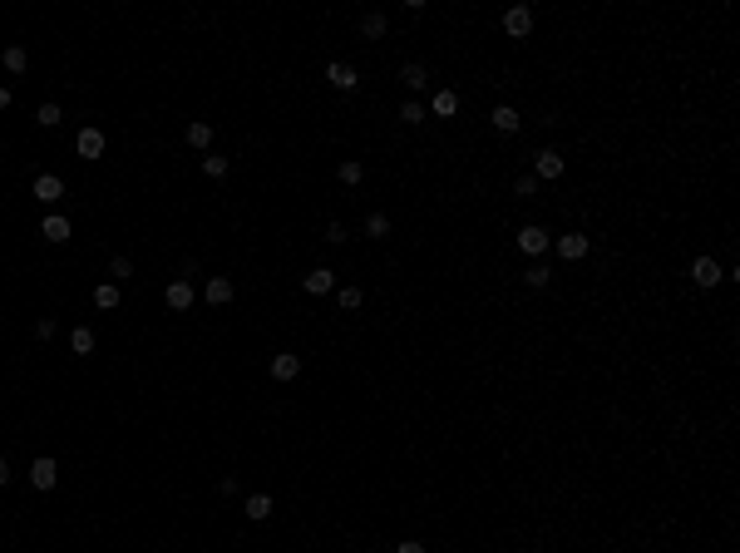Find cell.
Returning <instances> with one entry per match:
<instances>
[{
  "label": "cell",
  "mask_w": 740,
  "mask_h": 553,
  "mask_svg": "<svg viewBox=\"0 0 740 553\" xmlns=\"http://www.w3.org/2000/svg\"><path fill=\"white\" fill-rule=\"evenodd\" d=\"M519 247H524L529 257H543V252L553 247V232H548V227H538V222H529V227H519Z\"/></svg>",
  "instance_id": "obj_1"
},
{
  "label": "cell",
  "mask_w": 740,
  "mask_h": 553,
  "mask_svg": "<svg viewBox=\"0 0 740 553\" xmlns=\"http://www.w3.org/2000/svg\"><path fill=\"white\" fill-rule=\"evenodd\" d=\"M563 153H553V148H538L533 153V178H563Z\"/></svg>",
  "instance_id": "obj_2"
},
{
  "label": "cell",
  "mask_w": 740,
  "mask_h": 553,
  "mask_svg": "<svg viewBox=\"0 0 740 553\" xmlns=\"http://www.w3.org/2000/svg\"><path fill=\"white\" fill-rule=\"evenodd\" d=\"M691 282H696V287H721V282H726V272H721V262L696 257V262H691Z\"/></svg>",
  "instance_id": "obj_3"
},
{
  "label": "cell",
  "mask_w": 740,
  "mask_h": 553,
  "mask_svg": "<svg viewBox=\"0 0 740 553\" xmlns=\"http://www.w3.org/2000/svg\"><path fill=\"white\" fill-rule=\"evenodd\" d=\"M529 30H533V10H529V5H514V10H504V35L524 40Z\"/></svg>",
  "instance_id": "obj_4"
},
{
  "label": "cell",
  "mask_w": 740,
  "mask_h": 553,
  "mask_svg": "<svg viewBox=\"0 0 740 553\" xmlns=\"http://www.w3.org/2000/svg\"><path fill=\"white\" fill-rule=\"evenodd\" d=\"M55 479H60V464H55L50 454H40V459L30 464V484H35V489H55Z\"/></svg>",
  "instance_id": "obj_5"
},
{
  "label": "cell",
  "mask_w": 740,
  "mask_h": 553,
  "mask_svg": "<svg viewBox=\"0 0 740 553\" xmlns=\"http://www.w3.org/2000/svg\"><path fill=\"white\" fill-rule=\"evenodd\" d=\"M326 80H331V89H341V94H350V89L360 84V75H355L350 65H341V60H336V65H326Z\"/></svg>",
  "instance_id": "obj_6"
},
{
  "label": "cell",
  "mask_w": 740,
  "mask_h": 553,
  "mask_svg": "<svg viewBox=\"0 0 740 553\" xmlns=\"http://www.w3.org/2000/svg\"><path fill=\"white\" fill-rule=\"evenodd\" d=\"M74 153H79V158H104V133H99V128H79Z\"/></svg>",
  "instance_id": "obj_7"
},
{
  "label": "cell",
  "mask_w": 740,
  "mask_h": 553,
  "mask_svg": "<svg viewBox=\"0 0 740 553\" xmlns=\"http://www.w3.org/2000/svg\"><path fill=\"white\" fill-rule=\"evenodd\" d=\"M35 198H40V203H60V198H65V178H60V173H40V178H35Z\"/></svg>",
  "instance_id": "obj_8"
},
{
  "label": "cell",
  "mask_w": 740,
  "mask_h": 553,
  "mask_svg": "<svg viewBox=\"0 0 740 553\" xmlns=\"http://www.w3.org/2000/svg\"><path fill=\"white\" fill-rule=\"evenodd\" d=\"M558 257H563V262H582V257H587V237H582V232H563V237H558Z\"/></svg>",
  "instance_id": "obj_9"
},
{
  "label": "cell",
  "mask_w": 740,
  "mask_h": 553,
  "mask_svg": "<svg viewBox=\"0 0 740 553\" xmlns=\"http://www.w3.org/2000/svg\"><path fill=\"white\" fill-rule=\"evenodd\" d=\"M297 376H302V356L277 351V356H272V380H297Z\"/></svg>",
  "instance_id": "obj_10"
},
{
  "label": "cell",
  "mask_w": 740,
  "mask_h": 553,
  "mask_svg": "<svg viewBox=\"0 0 740 553\" xmlns=\"http://www.w3.org/2000/svg\"><path fill=\"white\" fill-rule=\"evenodd\" d=\"M331 287H336V277H331L326 267H316V272H307V277H302V292H307V297H326Z\"/></svg>",
  "instance_id": "obj_11"
},
{
  "label": "cell",
  "mask_w": 740,
  "mask_h": 553,
  "mask_svg": "<svg viewBox=\"0 0 740 553\" xmlns=\"http://www.w3.org/2000/svg\"><path fill=\"white\" fill-rule=\"evenodd\" d=\"M489 124H494L499 133H519V124H524V119H519V109H514V104H499V109L489 114Z\"/></svg>",
  "instance_id": "obj_12"
},
{
  "label": "cell",
  "mask_w": 740,
  "mask_h": 553,
  "mask_svg": "<svg viewBox=\"0 0 740 553\" xmlns=\"http://www.w3.org/2000/svg\"><path fill=\"white\" fill-rule=\"evenodd\" d=\"M40 237H45V242H70V218L50 213V218L40 222Z\"/></svg>",
  "instance_id": "obj_13"
},
{
  "label": "cell",
  "mask_w": 740,
  "mask_h": 553,
  "mask_svg": "<svg viewBox=\"0 0 740 553\" xmlns=\"http://www.w3.org/2000/svg\"><path fill=\"white\" fill-rule=\"evenodd\" d=\"M183 138H188V148H198V153H203V148H212V124H203V119H193Z\"/></svg>",
  "instance_id": "obj_14"
},
{
  "label": "cell",
  "mask_w": 740,
  "mask_h": 553,
  "mask_svg": "<svg viewBox=\"0 0 740 553\" xmlns=\"http://www.w3.org/2000/svg\"><path fill=\"white\" fill-rule=\"evenodd\" d=\"M168 307H173V312H188V307H193V282L178 277V282L168 287Z\"/></svg>",
  "instance_id": "obj_15"
},
{
  "label": "cell",
  "mask_w": 740,
  "mask_h": 553,
  "mask_svg": "<svg viewBox=\"0 0 740 553\" xmlns=\"http://www.w3.org/2000/svg\"><path fill=\"white\" fill-rule=\"evenodd\" d=\"M232 292H237V287H232V277H212V282H208V302H212V307H227V302H232Z\"/></svg>",
  "instance_id": "obj_16"
},
{
  "label": "cell",
  "mask_w": 740,
  "mask_h": 553,
  "mask_svg": "<svg viewBox=\"0 0 740 553\" xmlns=\"http://www.w3.org/2000/svg\"><path fill=\"white\" fill-rule=\"evenodd\" d=\"M247 519H252V524H267V519H272V494H252V499H247Z\"/></svg>",
  "instance_id": "obj_17"
},
{
  "label": "cell",
  "mask_w": 740,
  "mask_h": 553,
  "mask_svg": "<svg viewBox=\"0 0 740 553\" xmlns=\"http://www.w3.org/2000/svg\"><path fill=\"white\" fill-rule=\"evenodd\" d=\"M400 84H405V89H415V94H420L424 84H429V70H424V65H405V70H400Z\"/></svg>",
  "instance_id": "obj_18"
},
{
  "label": "cell",
  "mask_w": 740,
  "mask_h": 553,
  "mask_svg": "<svg viewBox=\"0 0 740 553\" xmlns=\"http://www.w3.org/2000/svg\"><path fill=\"white\" fill-rule=\"evenodd\" d=\"M385 30H390V25H385V15H380V10H370V15L360 20V35H365V40H385Z\"/></svg>",
  "instance_id": "obj_19"
},
{
  "label": "cell",
  "mask_w": 740,
  "mask_h": 553,
  "mask_svg": "<svg viewBox=\"0 0 740 553\" xmlns=\"http://www.w3.org/2000/svg\"><path fill=\"white\" fill-rule=\"evenodd\" d=\"M434 114H439V119H454V114H459V94H454V89H439V94H434Z\"/></svg>",
  "instance_id": "obj_20"
},
{
  "label": "cell",
  "mask_w": 740,
  "mask_h": 553,
  "mask_svg": "<svg viewBox=\"0 0 740 553\" xmlns=\"http://www.w3.org/2000/svg\"><path fill=\"white\" fill-rule=\"evenodd\" d=\"M70 351H74V356H89V351H94V332H89V327H74V332H70Z\"/></svg>",
  "instance_id": "obj_21"
},
{
  "label": "cell",
  "mask_w": 740,
  "mask_h": 553,
  "mask_svg": "<svg viewBox=\"0 0 740 553\" xmlns=\"http://www.w3.org/2000/svg\"><path fill=\"white\" fill-rule=\"evenodd\" d=\"M94 307H104V312H114V307H118V282H104V287H94Z\"/></svg>",
  "instance_id": "obj_22"
},
{
  "label": "cell",
  "mask_w": 740,
  "mask_h": 553,
  "mask_svg": "<svg viewBox=\"0 0 740 553\" xmlns=\"http://www.w3.org/2000/svg\"><path fill=\"white\" fill-rule=\"evenodd\" d=\"M524 282H529L533 292H543V287H548V282H553V272H548V267H543V262H533L529 272H524Z\"/></svg>",
  "instance_id": "obj_23"
},
{
  "label": "cell",
  "mask_w": 740,
  "mask_h": 553,
  "mask_svg": "<svg viewBox=\"0 0 740 553\" xmlns=\"http://www.w3.org/2000/svg\"><path fill=\"white\" fill-rule=\"evenodd\" d=\"M25 65H30V55H25V45H10V50H5V70H10V75H20Z\"/></svg>",
  "instance_id": "obj_24"
},
{
  "label": "cell",
  "mask_w": 740,
  "mask_h": 553,
  "mask_svg": "<svg viewBox=\"0 0 740 553\" xmlns=\"http://www.w3.org/2000/svg\"><path fill=\"white\" fill-rule=\"evenodd\" d=\"M336 178H341V183H350V188H355V183H360V178H365V168H360V163H355V158H346V163H341V168H336Z\"/></svg>",
  "instance_id": "obj_25"
},
{
  "label": "cell",
  "mask_w": 740,
  "mask_h": 553,
  "mask_svg": "<svg viewBox=\"0 0 740 553\" xmlns=\"http://www.w3.org/2000/svg\"><path fill=\"white\" fill-rule=\"evenodd\" d=\"M400 124H410V128L424 124V104H420V99H405V104H400Z\"/></svg>",
  "instance_id": "obj_26"
},
{
  "label": "cell",
  "mask_w": 740,
  "mask_h": 553,
  "mask_svg": "<svg viewBox=\"0 0 740 553\" xmlns=\"http://www.w3.org/2000/svg\"><path fill=\"white\" fill-rule=\"evenodd\" d=\"M227 168H232V163H227L222 153H208V158H203V173H208V178H227Z\"/></svg>",
  "instance_id": "obj_27"
},
{
  "label": "cell",
  "mask_w": 740,
  "mask_h": 553,
  "mask_svg": "<svg viewBox=\"0 0 740 553\" xmlns=\"http://www.w3.org/2000/svg\"><path fill=\"white\" fill-rule=\"evenodd\" d=\"M365 237H390V218L385 213H370L365 218Z\"/></svg>",
  "instance_id": "obj_28"
},
{
  "label": "cell",
  "mask_w": 740,
  "mask_h": 553,
  "mask_svg": "<svg viewBox=\"0 0 740 553\" xmlns=\"http://www.w3.org/2000/svg\"><path fill=\"white\" fill-rule=\"evenodd\" d=\"M336 302H341L346 312H355V307H360L365 297H360V287H341V292H336Z\"/></svg>",
  "instance_id": "obj_29"
},
{
  "label": "cell",
  "mask_w": 740,
  "mask_h": 553,
  "mask_svg": "<svg viewBox=\"0 0 740 553\" xmlns=\"http://www.w3.org/2000/svg\"><path fill=\"white\" fill-rule=\"evenodd\" d=\"M35 119H40V128H55L65 114H60V104H40V114H35Z\"/></svg>",
  "instance_id": "obj_30"
},
{
  "label": "cell",
  "mask_w": 740,
  "mask_h": 553,
  "mask_svg": "<svg viewBox=\"0 0 740 553\" xmlns=\"http://www.w3.org/2000/svg\"><path fill=\"white\" fill-rule=\"evenodd\" d=\"M109 277H118V282L133 277V262H128V257H114V262H109Z\"/></svg>",
  "instance_id": "obj_31"
},
{
  "label": "cell",
  "mask_w": 740,
  "mask_h": 553,
  "mask_svg": "<svg viewBox=\"0 0 740 553\" xmlns=\"http://www.w3.org/2000/svg\"><path fill=\"white\" fill-rule=\"evenodd\" d=\"M514 193H519V198H533V193H538V178H533V173H524V178L514 183Z\"/></svg>",
  "instance_id": "obj_32"
},
{
  "label": "cell",
  "mask_w": 740,
  "mask_h": 553,
  "mask_svg": "<svg viewBox=\"0 0 740 553\" xmlns=\"http://www.w3.org/2000/svg\"><path fill=\"white\" fill-rule=\"evenodd\" d=\"M346 237H350L346 222H331V227H326V242H346Z\"/></svg>",
  "instance_id": "obj_33"
},
{
  "label": "cell",
  "mask_w": 740,
  "mask_h": 553,
  "mask_svg": "<svg viewBox=\"0 0 740 553\" xmlns=\"http://www.w3.org/2000/svg\"><path fill=\"white\" fill-rule=\"evenodd\" d=\"M35 336H40V341H50V336H55V322H50V317H45V322H35Z\"/></svg>",
  "instance_id": "obj_34"
},
{
  "label": "cell",
  "mask_w": 740,
  "mask_h": 553,
  "mask_svg": "<svg viewBox=\"0 0 740 553\" xmlns=\"http://www.w3.org/2000/svg\"><path fill=\"white\" fill-rule=\"evenodd\" d=\"M395 553H424V544H415V539H405V544H395Z\"/></svg>",
  "instance_id": "obj_35"
},
{
  "label": "cell",
  "mask_w": 740,
  "mask_h": 553,
  "mask_svg": "<svg viewBox=\"0 0 740 553\" xmlns=\"http://www.w3.org/2000/svg\"><path fill=\"white\" fill-rule=\"evenodd\" d=\"M5 484H10V464L0 459V489H5Z\"/></svg>",
  "instance_id": "obj_36"
},
{
  "label": "cell",
  "mask_w": 740,
  "mask_h": 553,
  "mask_svg": "<svg viewBox=\"0 0 740 553\" xmlns=\"http://www.w3.org/2000/svg\"><path fill=\"white\" fill-rule=\"evenodd\" d=\"M0 109H10V89L5 84H0Z\"/></svg>",
  "instance_id": "obj_37"
}]
</instances>
